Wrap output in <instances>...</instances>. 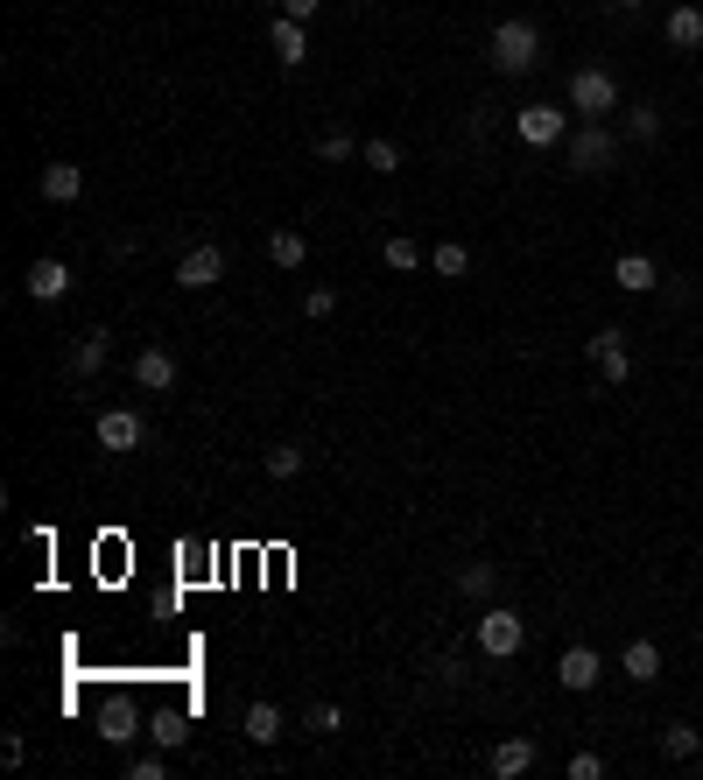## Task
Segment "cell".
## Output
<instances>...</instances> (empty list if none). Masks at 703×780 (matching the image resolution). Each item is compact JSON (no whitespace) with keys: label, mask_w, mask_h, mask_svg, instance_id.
I'll list each match as a JSON object with an SVG mask.
<instances>
[{"label":"cell","mask_w":703,"mask_h":780,"mask_svg":"<svg viewBox=\"0 0 703 780\" xmlns=\"http://www.w3.org/2000/svg\"><path fill=\"white\" fill-rule=\"evenodd\" d=\"M486 56H492V71H500V78H528V71L542 64V29L528 22V14H514V22H500V29H492Z\"/></svg>","instance_id":"cell-1"},{"label":"cell","mask_w":703,"mask_h":780,"mask_svg":"<svg viewBox=\"0 0 703 780\" xmlns=\"http://www.w3.org/2000/svg\"><path fill=\"white\" fill-rule=\"evenodd\" d=\"M569 113H577V120H605V113H619V78L605 64H577V71H569Z\"/></svg>","instance_id":"cell-2"},{"label":"cell","mask_w":703,"mask_h":780,"mask_svg":"<svg viewBox=\"0 0 703 780\" xmlns=\"http://www.w3.org/2000/svg\"><path fill=\"white\" fill-rule=\"evenodd\" d=\"M613 156H619V141H613V127H605V120L569 127V141H563L569 177H598V169H613Z\"/></svg>","instance_id":"cell-3"},{"label":"cell","mask_w":703,"mask_h":780,"mask_svg":"<svg viewBox=\"0 0 703 780\" xmlns=\"http://www.w3.org/2000/svg\"><path fill=\"white\" fill-rule=\"evenodd\" d=\"M471 640H479L486 661H514L521 640H528V619L507 612V605H486V612H479V633H471Z\"/></svg>","instance_id":"cell-4"},{"label":"cell","mask_w":703,"mask_h":780,"mask_svg":"<svg viewBox=\"0 0 703 780\" xmlns=\"http://www.w3.org/2000/svg\"><path fill=\"white\" fill-rule=\"evenodd\" d=\"M514 135H521L528 148H563V141H569V113L548 106V99H535V106L514 113Z\"/></svg>","instance_id":"cell-5"},{"label":"cell","mask_w":703,"mask_h":780,"mask_svg":"<svg viewBox=\"0 0 703 780\" xmlns=\"http://www.w3.org/2000/svg\"><path fill=\"white\" fill-rule=\"evenodd\" d=\"M584 352H592V366L605 373V387H626V380H633V359H626V331H619V323H605Z\"/></svg>","instance_id":"cell-6"},{"label":"cell","mask_w":703,"mask_h":780,"mask_svg":"<svg viewBox=\"0 0 703 780\" xmlns=\"http://www.w3.org/2000/svg\"><path fill=\"white\" fill-rule=\"evenodd\" d=\"M92 436H99V450H113V458H127V450H141V444H148V423H141L135 408H106Z\"/></svg>","instance_id":"cell-7"},{"label":"cell","mask_w":703,"mask_h":780,"mask_svg":"<svg viewBox=\"0 0 703 780\" xmlns=\"http://www.w3.org/2000/svg\"><path fill=\"white\" fill-rule=\"evenodd\" d=\"M219 281H225V254H219L212 239L190 246V254L177 260V289H219Z\"/></svg>","instance_id":"cell-8"},{"label":"cell","mask_w":703,"mask_h":780,"mask_svg":"<svg viewBox=\"0 0 703 780\" xmlns=\"http://www.w3.org/2000/svg\"><path fill=\"white\" fill-rule=\"evenodd\" d=\"M598 675H605V661H598V647H563V661H556V682L569 696H584V690H598Z\"/></svg>","instance_id":"cell-9"},{"label":"cell","mask_w":703,"mask_h":780,"mask_svg":"<svg viewBox=\"0 0 703 780\" xmlns=\"http://www.w3.org/2000/svg\"><path fill=\"white\" fill-rule=\"evenodd\" d=\"M22 289L35 296V302H64L71 296V268H64V260H29V275H22Z\"/></svg>","instance_id":"cell-10"},{"label":"cell","mask_w":703,"mask_h":780,"mask_svg":"<svg viewBox=\"0 0 703 780\" xmlns=\"http://www.w3.org/2000/svg\"><path fill=\"white\" fill-rule=\"evenodd\" d=\"M268 50H275V64H302V56H310V35H302V22H289V14H275L268 22Z\"/></svg>","instance_id":"cell-11"},{"label":"cell","mask_w":703,"mask_h":780,"mask_svg":"<svg viewBox=\"0 0 703 780\" xmlns=\"http://www.w3.org/2000/svg\"><path fill=\"white\" fill-rule=\"evenodd\" d=\"M85 197V169L78 162H50L43 169V204H78Z\"/></svg>","instance_id":"cell-12"},{"label":"cell","mask_w":703,"mask_h":780,"mask_svg":"<svg viewBox=\"0 0 703 780\" xmlns=\"http://www.w3.org/2000/svg\"><path fill=\"white\" fill-rule=\"evenodd\" d=\"M654 281H661V268H654L648 254H619V260H613V289H626V296H648Z\"/></svg>","instance_id":"cell-13"},{"label":"cell","mask_w":703,"mask_h":780,"mask_svg":"<svg viewBox=\"0 0 703 780\" xmlns=\"http://www.w3.org/2000/svg\"><path fill=\"white\" fill-rule=\"evenodd\" d=\"M135 380H141V387H148V394H169V387H177V352H162V345H148V352L135 359Z\"/></svg>","instance_id":"cell-14"},{"label":"cell","mask_w":703,"mask_h":780,"mask_svg":"<svg viewBox=\"0 0 703 780\" xmlns=\"http://www.w3.org/2000/svg\"><path fill=\"white\" fill-rule=\"evenodd\" d=\"M135 725H141V717H135V703H127V696H106L99 703V738H106V746H127Z\"/></svg>","instance_id":"cell-15"},{"label":"cell","mask_w":703,"mask_h":780,"mask_svg":"<svg viewBox=\"0 0 703 780\" xmlns=\"http://www.w3.org/2000/svg\"><path fill=\"white\" fill-rule=\"evenodd\" d=\"M528 767H535V738H500L492 746V780H521Z\"/></svg>","instance_id":"cell-16"},{"label":"cell","mask_w":703,"mask_h":780,"mask_svg":"<svg viewBox=\"0 0 703 780\" xmlns=\"http://www.w3.org/2000/svg\"><path fill=\"white\" fill-rule=\"evenodd\" d=\"M661 35H669V50H703V8H669V22H661Z\"/></svg>","instance_id":"cell-17"},{"label":"cell","mask_w":703,"mask_h":780,"mask_svg":"<svg viewBox=\"0 0 703 780\" xmlns=\"http://www.w3.org/2000/svg\"><path fill=\"white\" fill-rule=\"evenodd\" d=\"M268 260H275L281 275H296L302 260H310V239H302L296 225H275V233H268Z\"/></svg>","instance_id":"cell-18"},{"label":"cell","mask_w":703,"mask_h":780,"mask_svg":"<svg viewBox=\"0 0 703 780\" xmlns=\"http://www.w3.org/2000/svg\"><path fill=\"white\" fill-rule=\"evenodd\" d=\"M619 669H626V682H654V675H661V647H654V640H626Z\"/></svg>","instance_id":"cell-19"},{"label":"cell","mask_w":703,"mask_h":780,"mask_svg":"<svg viewBox=\"0 0 703 780\" xmlns=\"http://www.w3.org/2000/svg\"><path fill=\"white\" fill-rule=\"evenodd\" d=\"M106 359H113V338L106 331H85L78 345H71V373H99Z\"/></svg>","instance_id":"cell-20"},{"label":"cell","mask_w":703,"mask_h":780,"mask_svg":"<svg viewBox=\"0 0 703 780\" xmlns=\"http://www.w3.org/2000/svg\"><path fill=\"white\" fill-rule=\"evenodd\" d=\"M380 260H387V268H394V275H415V268H423V260H429V254H423V246H415L408 233H394V239H380Z\"/></svg>","instance_id":"cell-21"},{"label":"cell","mask_w":703,"mask_h":780,"mask_svg":"<svg viewBox=\"0 0 703 780\" xmlns=\"http://www.w3.org/2000/svg\"><path fill=\"white\" fill-rule=\"evenodd\" d=\"M239 731L254 738V746H275V738H281V710H275V703H246V725Z\"/></svg>","instance_id":"cell-22"},{"label":"cell","mask_w":703,"mask_h":780,"mask_svg":"<svg viewBox=\"0 0 703 780\" xmlns=\"http://www.w3.org/2000/svg\"><path fill=\"white\" fill-rule=\"evenodd\" d=\"M458 591L465 598H492V591H500V563H465L458 569Z\"/></svg>","instance_id":"cell-23"},{"label":"cell","mask_w":703,"mask_h":780,"mask_svg":"<svg viewBox=\"0 0 703 780\" xmlns=\"http://www.w3.org/2000/svg\"><path fill=\"white\" fill-rule=\"evenodd\" d=\"M661 752H669V759H696V752H703V731H696V725H682V717H675V725L661 731Z\"/></svg>","instance_id":"cell-24"},{"label":"cell","mask_w":703,"mask_h":780,"mask_svg":"<svg viewBox=\"0 0 703 780\" xmlns=\"http://www.w3.org/2000/svg\"><path fill=\"white\" fill-rule=\"evenodd\" d=\"M429 268H436V275H444V281H458V275L471 268V254H465V246H458V239H436V254H429Z\"/></svg>","instance_id":"cell-25"},{"label":"cell","mask_w":703,"mask_h":780,"mask_svg":"<svg viewBox=\"0 0 703 780\" xmlns=\"http://www.w3.org/2000/svg\"><path fill=\"white\" fill-rule=\"evenodd\" d=\"M626 135H633V141H661V106H648V99L626 106Z\"/></svg>","instance_id":"cell-26"},{"label":"cell","mask_w":703,"mask_h":780,"mask_svg":"<svg viewBox=\"0 0 703 780\" xmlns=\"http://www.w3.org/2000/svg\"><path fill=\"white\" fill-rule=\"evenodd\" d=\"M352 156H359V141L345 127H324V135H317V162H352Z\"/></svg>","instance_id":"cell-27"},{"label":"cell","mask_w":703,"mask_h":780,"mask_svg":"<svg viewBox=\"0 0 703 780\" xmlns=\"http://www.w3.org/2000/svg\"><path fill=\"white\" fill-rule=\"evenodd\" d=\"M359 162L380 169V177H394V169H402V148H394V141H366V148H359Z\"/></svg>","instance_id":"cell-28"},{"label":"cell","mask_w":703,"mask_h":780,"mask_svg":"<svg viewBox=\"0 0 703 780\" xmlns=\"http://www.w3.org/2000/svg\"><path fill=\"white\" fill-rule=\"evenodd\" d=\"M302 471V444H275L268 450V479H296Z\"/></svg>","instance_id":"cell-29"},{"label":"cell","mask_w":703,"mask_h":780,"mask_svg":"<svg viewBox=\"0 0 703 780\" xmlns=\"http://www.w3.org/2000/svg\"><path fill=\"white\" fill-rule=\"evenodd\" d=\"M338 725H345V710H338V703H310V717H302V731H317V738L338 731Z\"/></svg>","instance_id":"cell-30"},{"label":"cell","mask_w":703,"mask_h":780,"mask_svg":"<svg viewBox=\"0 0 703 780\" xmlns=\"http://www.w3.org/2000/svg\"><path fill=\"white\" fill-rule=\"evenodd\" d=\"M148 738H156V746L169 752V746H183L190 731H183V717H177V710H162V717H156V731H148Z\"/></svg>","instance_id":"cell-31"},{"label":"cell","mask_w":703,"mask_h":780,"mask_svg":"<svg viewBox=\"0 0 703 780\" xmlns=\"http://www.w3.org/2000/svg\"><path fill=\"white\" fill-rule=\"evenodd\" d=\"M302 310H310L317 323H324V317L338 310V289H310V296H302Z\"/></svg>","instance_id":"cell-32"},{"label":"cell","mask_w":703,"mask_h":780,"mask_svg":"<svg viewBox=\"0 0 703 780\" xmlns=\"http://www.w3.org/2000/svg\"><path fill=\"white\" fill-rule=\"evenodd\" d=\"M598 773H605L598 752H577V759H569V780H598Z\"/></svg>","instance_id":"cell-33"},{"label":"cell","mask_w":703,"mask_h":780,"mask_svg":"<svg viewBox=\"0 0 703 780\" xmlns=\"http://www.w3.org/2000/svg\"><path fill=\"white\" fill-rule=\"evenodd\" d=\"M281 14H289V22H317V14H324V0H281Z\"/></svg>","instance_id":"cell-34"},{"label":"cell","mask_w":703,"mask_h":780,"mask_svg":"<svg viewBox=\"0 0 703 780\" xmlns=\"http://www.w3.org/2000/svg\"><path fill=\"white\" fill-rule=\"evenodd\" d=\"M127 773H135V780H162L169 767H162V752H141V759H135V767H127Z\"/></svg>","instance_id":"cell-35"},{"label":"cell","mask_w":703,"mask_h":780,"mask_svg":"<svg viewBox=\"0 0 703 780\" xmlns=\"http://www.w3.org/2000/svg\"><path fill=\"white\" fill-rule=\"evenodd\" d=\"M0 759H8V767H22V759H29V746H22V731H8V738H0Z\"/></svg>","instance_id":"cell-36"},{"label":"cell","mask_w":703,"mask_h":780,"mask_svg":"<svg viewBox=\"0 0 703 780\" xmlns=\"http://www.w3.org/2000/svg\"><path fill=\"white\" fill-rule=\"evenodd\" d=\"M613 8H640V0H613Z\"/></svg>","instance_id":"cell-37"}]
</instances>
